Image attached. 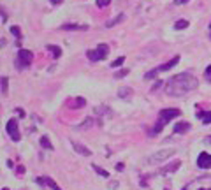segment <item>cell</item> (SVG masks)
I'll use <instances>...</instances> for the list:
<instances>
[{
	"instance_id": "cell-19",
	"label": "cell",
	"mask_w": 211,
	"mask_h": 190,
	"mask_svg": "<svg viewBox=\"0 0 211 190\" xmlns=\"http://www.w3.org/2000/svg\"><path fill=\"white\" fill-rule=\"evenodd\" d=\"M166 123H167V122H164V120H162V118H158L157 125L153 127V130H151V132H150V134H151V136H155V134H158V132H160V130H162V128L166 127Z\"/></svg>"
},
{
	"instance_id": "cell-1",
	"label": "cell",
	"mask_w": 211,
	"mask_h": 190,
	"mask_svg": "<svg viewBox=\"0 0 211 190\" xmlns=\"http://www.w3.org/2000/svg\"><path fill=\"white\" fill-rule=\"evenodd\" d=\"M197 86L199 81L195 76L188 74V72H181V74L169 78V81L166 83V93L169 97H183L188 92L195 90Z\"/></svg>"
},
{
	"instance_id": "cell-34",
	"label": "cell",
	"mask_w": 211,
	"mask_h": 190,
	"mask_svg": "<svg viewBox=\"0 0 211 190\" xmlns=\"http://www.w3.org/2000/svg\"><path fill=\"white\" fill-rule=\"evenodd\" d=\"M123 169H125L123 167V164H116V171H123Z\"/></svg>"
},
{
	"instance_id": "cell-2",
	"label": "cell",
	"mask_w": 211,
	"mask_h": 190,
	"mask_svg": "<svg viewBox=\"0 0 211 190\" xmlns=\"http://www.w3.org/2000/svg\"><path fill=\"white\" fill-rule=\"evenodd\" d=\"M108 55H109V46L108 44H99L97 49H88V51H86V57H88L90 62H100V60H104Z\"/></svg>"
},
{
	"instance_id": "cell-30",
	"label": "cell",
	"mask_w": 211,
	"mask_h": 190,
	"mask_svg": "<svg viewBox=\"0 0 211 190\" xmlns=\"http://www.w3.org/2000/svg\"><path fill=\"white\" fill-rule=\"evenodd\" d=\"M204 74H206V78L211 81V65H208V69H206V72H204Z\"/></svg>"
},
{
	"instance_id": "cell-16",
	"label": "cell",
	"mask_w": 211,
	"mask_h": 190,
	"mask_svg": "<svg viewBox=\"0 0 211 190\" xmlns=\"http://www.w3.org/2000/svg\"><path fill=\"white\" fill-rule=\"evenodd\" d=\"M95 115H100V116H113V111L109 109L108 106H99V107H95Z\"/></svg>"
},
{
	"instance_id": "cell-36",
	"label": "cell",
	"mask_w": 211,
	"mask_h": 190,
	"mask_svg": "<svg viewBox=\"0 0 211 190\" xmlns=\"http://www.w3.org/2000/svg\"><path fill=\"white\" fill-rule=\"evenodd\" d=\"M206 143H208V144H211V137H206Z\"/></svg>"
},
{
	"instance_id": "cell-11",
	"label": "cell",
	"mask_w": 211,
	"mask_h": 190,
	"mask_svg": "<svg viewBox=\"0 0 211 190\" xmlns=\"http://www.w3.org/2000/svg\"><path fill=\"white\" fill-rule=\"evenodd\" d=\"M86 106V100L83 97H76L72 99V100H69V107H72V109H81V107Z\"/></svg>"
},
{
	"instance_id": "cell-37",
	"label": "cell",
	"mask_w": 211,
	"mask_h": 190,
	"mask_svg": "<svg viewBox=\"0 0 211 190\" xmlns=\"http://www.w3.org/2000/svg\"><path fill=\"white\" fill-rule=\"evenodd\" d=\"M2 190H7V188H2Z\"/></svg>"
},
{
	"instance_id": "cell-6",
	"label": "cell",
	"mask_w": 211,
	"mask_h": 190,
	"mask_svg": "<svg viewBox=\"0 0 211 190\" xmlns=\"http://www.w3.org/2000/svg\"><path fill=\"white\" fill-rule=\"evenodd\" d=\"M180 109H174V107H171V109H162L160 111V118L164 120V122H171L172 118H176V116H180Z\"/></svg>"
},
{
	"instance_id": "cell-9",
	"label": "cell",
	"mask_w": 211,
	"mask_h": 190,
	"mask_svg": "<svg viewBox=\"0 0 211 190\" xmlns=\"http://www.w3.org/2000/svg\"><path fill=\"white\" fill-rule=\"evenodd\" d=\"M37 183L42 185V187H48V188H51V190H62L53 180H51V178H48V176H39V178H37Z\"/></svg>"
},
{
	"instance_id": "cell-21",
	"label": "cell",
	"mask_w": 211,
	"mask_h": 190,
	"mask_svg": "<svg viewBox=\"0 0 211 190\" xmlns=\"http://www.w3.org/2000/svg\"><path fill=\"white\" fill-rule=\"evenodd\" d=\"M93 122H95L93 118H86V120H85V122H83L81 125H77V130H85V128H90V127H93Z\"/></svg>"
},
{
	"instance_id": "cell-10",
	"label": "cell",
	"mask_w": 211,
	"mask_h": 190,
	"mask_svg": "<svg viewBox=\"0 0 211 190\" xmlns=\"http://www.w3.org/2000/svg\"><path fill=\"white\" fill-rule=\"evenodd\" d=\"M72 148H74V151H76V153L83 155V157H90V155H92V150H88L86 146L79 144V143H76V141H72Z\"/></svg>"
},
{
	"instance_id": "cell-25",
	"label": "cell",
	"mask_w": 211,
	"mask_h": 190,
	"mask_svg": "<svg viewBox=\"0 0 211 190\" xmlns=\"http://www.w3.org/2000/svg\"><path fill=\"white\" fill-rule=\"evenodd\" d=\"M127 74H129V69H121V71H118L116 74H114V78H116V79H121V78H125Z\"/></svg>"
},
{
	"instance_id": "cell-5",
	"label": "cell",
	"mask_w": 211,
	"mask_h": 190,
	"mask_svg": "<svg viewBox=\"0 0 211 190\" xmlns=\"http://www.w3.org/2000/svg\"><path fill=\"white\" fill-rule=\"evenodd\" d=\"M5 130H7V134L11 136V139L13 141H19V130H18V122L16 120H9L7 122V125H5Z\"/></svg>"
},
{
	"instance_id": "cell-15",
	"label": "cell",
	"mask_w": 211,
	"mask_h": 190,
	"mask_svg": "<svg viewBox=\"0 0 211 190\" xmlns=\"http://www.w3.org/2000/svg\"><path fill=\"white\" fill-rule=\"evenodd\" d=\"M197 118L202 120V123L204 125L211 123V111H201V113H197Z\"/></svg>"
},
{
	"instance_id": "cell-7",
	"label": "cell",
	"mask_w": 211,
	"mask_h": 190,
	"mask_svg": "<svg viewBox=\"0 0 211 190\" xmlns=\"http://www.w3.org/2000/svg\"><path fill=\"white\" fill-rule=\"evenodd\" d=\"M181 162L180 160H174V162L167 164V166H164V167H160V174L162 176H167V174H171V172H176L178 169H180Z\"/></svg>"
},
{
	"instance_id": "cell-29",
	"label": "cell",
	"mask_w": 211,
	"mask_h": 190,
	"mask_svg": "<svg viewBox=\"0 0 211 190\" xmlns=\"http://www.w3.org/2000/svg\"><path fill=\"white\" fill-rule=\"evenodd\" d=\"M109 2H111V0H97V5H99V7H108Z\"/></svg>"
},
{
	"instance_id": "cell-38",
	"label": "cell",
	"mask_w": 211,
	"mask_h": 190,
	"mask_svg": "<svg viewBox=\"0 0 211 190\" xmlns=\"http://www.w3.org/2000/svg\"><path fill=\"white\" fill-rule=\"evenodd\" d=\"M199 190H204V188H199Z\"/></svg>"
},
{
	"instance_id": "cell-18",
	"label": "cell",
	"mask_w": 211,
	"mask_h": 190,
	"mask_svg": "<svg viewBox=\"0 0 211 190\" xmlns=\"http://www.w3.org/2000/svg\"><path fill=\"white\" fill-rule=\"evenodd\" d=\"M132 95V88H129V86H123V88L118 90V97L120 99H129Z\"/></svg>"
},
{
	"instance_id": "cell-13",
	"label": "cell",
	"mask_w": 211,
	"mask_h": 190,
	"mask_svg": "<svg viewBox=\"0 0 211 190\" xmlns=\"http://www.w3.org/2000/svg\"><path fill=\"white\" fill-rule=\"evenodd\" d=\"M190 130V123L188 122H180L174 125V134H185Z\"/></svg>"
},
{
	"instance_id": "cell-32",
	"label": "cell",
	"mask_w": 211,
	"mask_h": 190,
	"mask_svg": "<svg viewBox=\"0 0 211 190\" xmlns=\"http://www.w3.org/2000/svg\"><path fill=\"white\" fill-rule=\"evenodd\" d=\"M162 84H164V83H162V81H157V83H155V86H153L151 90H158V88H160V86H162Z\"/></svg>"
},
{
	"instance_id": "cell-24",
	"label": "cell",
	"mask_w": 211,
	"mask_h": 190,
	"mask_svg": "<svg viewBox=\"0 0 211 190\" xmlns=\"http://www.w3.org/2000/svg\"><path fill=\"white\" fill-rule=\"evenodd\" d=\"M93 169L97 171V174H100V176H104V178H109V172L106 171V169L99 167V166H95V164H93Z\"/></svg>"
},
{
	"instance_id": "cell-39",
	"label": "cell",
	"mask_w": 211,
	"mask_h": 190,
	"mask_svg": "<svg viewBox=\"0 0 211 190\" xmlns=\"http://www.w3.org/2000/svg\"><path fill=\"white\" fill-rule=\"evenodd\" d=\"M209 27H211V25H209ZM209 37H211V34H209Z\"/></svg>"
},
{
	"instance_id": "cell-27",
	"label": "cell",
	"mask_w": 211,
	"mask_h": 190,
	"mask_svg": "<svg viewBox=\"0 0 211 190\" xmlns=\"http://www.w3.org/2000/svg\"><path fill=\"white\" fill-rule=\"evenodd\" d=\"M123 62H125V58H123V57H120V58H116V60H114V62L111 63V67H113V69H116V67H120Z\"/></svg>"
},
{
	"instance_id": "cell-28",
	"label": "cell",
	"mask_w": 211,
	"mask_h": 190,
	"mask_svg": "<svg viewBox=\"0 0 211 190\" xmlns=\"http://www.w3.org/2000/svg\"><path fill=\"white\" fill-rule=\"evenodd\" d=\"M11 34H13L14 37H21V30H19L18 27H11Z\"/></svg>"
},
{
	"instance_id": "cell-26",
	"label": "cell",
	"mask_w": 211,
	"mask_h": 190,
	"mask_svg": "<svg viewBox=\"0 0 211 190\" xmlns=\"http://www.w3.org/2000/svg\"><path fill=\"white\" fill-rule=\"evenodd\" d=\"M7 84H9V81H7V78L5 76H2V93H7Z\"/></svg>"
},
{
	"instance_id": "cell-20",
	"label": "cell",
	"mask_w": 211,
	"mask_h": 190,
	"mask_svg": "<svg viewBox=\"0 0 211 190\" xmlns=\"http://www.w3.org/2000/svg\"><path fill=\"white\" fill-rule=\"evenodd\" d=\"M46 49H48V51H51L55 58H60V55H62V49H60L58 46H55V44H48V46H46Z\"/></svg>"
},
{
	"instance_id": "cell-4",
	"label": "cell",
	"mask_w": 211,
	"mask_h": 190,
	"mask_svg": "<svg viewBox=\"0 0 211 190\" xmlns=\"http://www.w3.org/2000/svg\"><path fill=\"white\" fill-rule=\"evenodd\" d=\"M174 151L176 150H158V151H155L153 155H150L148 159H146V162H148V164H162L164 160H167L169 157H172Z\"/></svg>"
},
{
	"instance_id": "cell-23",
	"label": "cell",
	"mask_w": 211,
	"mask_h": 190,
	"mask_svg": "<svg viewBox=\"0 0 211 190\" xmlns=\"http://www.w3.org/2000/svg\"><path fill=\"white\" fill-rule=\"evenodd\" d=\"M187 27H188V21H187V19H178V21L174 23L176 30H183V28H187Z\"/></svg>"
},
{
	"instance_id": "cell-22",
	"label": "cell",
	"mask_w": 211,
	"mask_h": 190,
	"mask_svg": "<svg viewBox=\"0 0 211 190\" xmlns=\"http://www.w3.org/2000/svg\"><path fill=\"white\" fill-rule=\"evenodd\" d=\"M40 146H42V148H46V150H53V144H51V141L46 136L40 137Z\"/></svg>"
},
{
	"instance_id": "cell-33",
	"label": "cell",
	"mask_w": 211,
	"mask_h": 190,
	"mask_svg": "<svg viewBox=\"0 0 211 190\" xmlns=\"http://www.w3.org/2000/svg\"><path fill=\"white\" fill-rule=\"evenodd\" d=\"M50 2H51V4H53V5H58V4H62L63 0H50Z\"/></svg>"
},
{
	"instance_id": "cell-8",
	"label": "cell",
	"mask_w": 211,
	"mask_h": 190,
	"mask_svg": "<svg viewBox=\"0 0 211 190\" xmlns=\"http://www.w3.org/2000/svg\"><path fill=\"white\" fill-rule=\"evenodd\" d=\"M197 166L201 169H209L211 167V155L206 153V151H202L197 159Z\"/></svg>"
},
{
	"instance_id": "cell-17",
	"label": "cell",
	"mask_w": 211,
	"mask_h": 190,
	"mask_svg": "<svg viewBox=\"0 0 211 190\" xmlns=\"http://www.w3.org/2000/svg\"><path fill=\"white\" fill-rule=\"evenodd\" d=\"M62 30H88L86 25H74V23H69V25H62Z\"/></svg>"
},
{
	"instance_id": "cell-3",
	"label": "cell",
	"mask_w": 211,
	"mask_h": 190,
	"mask_svg": "<svg viewBox=\"0 0 211 190\" xmlns=\"http://www.w3.org/2000/svg\"><path fill=\"white\" fill-rule=\"evenodd\" d=\"M32 60H34V53H32V51H28V49H19L18 58H16V69H18V71L27 69V67L32 63Z\"/></svg>"
},
{
	"instance_id": "cell-14",
	"label": "cell",
	"mask_w": 211,
	"mask_h": 190,
	"mask_svg": "<svg viewBox=\"0 0 211 190\" xmlns=\"http://www.w3.org/2000/svg\"><path fill=\"white\" fill-rule=\"evenodd\" d=\"M123 19H125V14L121 13V14H118V16H114L113 19L106 21V27H108V28H111V27H114V25H118V23H121Z\"/></svg>"
},
{
	"instance_id": "cell-31",
	"label": "cell",
	"mask_w": 211,
	"mask_h": 190,
	"mask_svg": "<svg viewBox=\"0 0 211 190\" xmlns=\"http://www.w3.org/2000/svg\"><path fill=\"white\" fill-rule=\"evenodd\" d=\"M188 0H174V5H183V4H187Z\"/></svg>"
},
{
	"instance_id": "cell-12",
	"label": "cell",
	"mask_w": 211,
	"mask_h": 190,
	"mask_svg": "<svg viewBox=\"0 0 211 190\" xmlns=\"http://www.w3.org/2000/svg\"><path fill=\"white\" fill-rule=\"evenodd\" d=\"M180 62V57H174V58H171L167 63H164V65H160V67H157V71L158 72H164V71H169V69H172V67L176 65V63Z\"/></svg>"
},
{
	"instance_id": "cell-35",
	"label": "cell",
	"mask_w": 211,
	"mask_h": 190,
	"mask_svg": "<svg viewBox=\"0 0 211 190\" xmlns=\"http://www.w3.org/2000/svg\"><path fill=\"white\" fill-rule=\"evenodd\" d=\"M5 21H7V16H5V13L2 11V23H5Z\"/></svg>"
}]
</instances>
